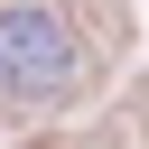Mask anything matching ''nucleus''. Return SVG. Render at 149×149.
Returning <instances> with one entry per match:
<instances>
[{"label":"nucleus","instance_id":"obj_1","mask_svg":"<svg viewBox=\"0 0 149 149\" xmlns=\"http://www.w3.org/2000/svg\"><path fill=\"white\" fill-rule=\"evenodd\" d=\"M65 84H74V37H65V19L37 9V0L0 9V93H9V102H56Z\"/></svg>","mask_w":149,"mask_h":149}]
</instances>
